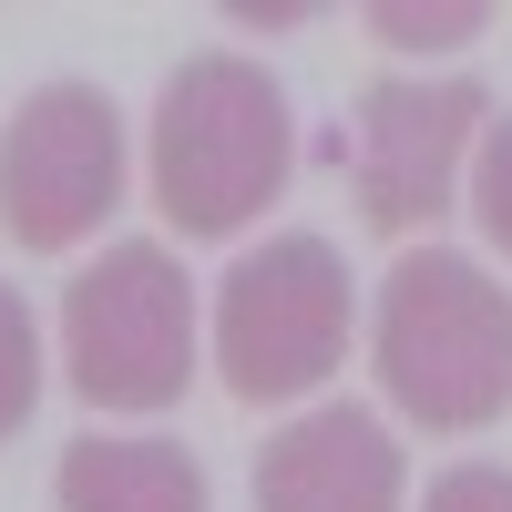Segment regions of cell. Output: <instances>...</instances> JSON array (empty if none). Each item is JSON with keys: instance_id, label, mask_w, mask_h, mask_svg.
Masks as SVG:
<instances>
[{"instance_id": "obj_4", "label": "cell", "mask_w": 512, "mask_h": 512, "mask_svg": "<svg viewBox=\"0 0 512 512\" xmlns=\"http://www.w3.org/2000/svg\"><path fill=\"white\" fill-rule=\"evenodd\" d=\"M349 256L328 236H267L246 246L216 287V369L246 410L308 400L349 359Z\"/></svg>"}, {"instance_id": "obj_9", "label": "cell", "mask_w": 512, "mask_h": 512, "mask_svg": "<svg viewBox=\"0 0 512 512\" xmlns=\"http://www.w3.org/2000/svg\"><path fill=\"white\" fill-rule=\"evenodd\" d=\"M41 410V328H31V297L0 287V441Z\"/></svg>"}, {"instance_id": "obj_6", "label": "cell", "mask_w": 512, "mask_h": 512, "mask_svg": "<svg viewBox=\"0 0 512 512\" xmlns=\"http://www.w3.org/2000/svg\"><path fill=\"white\" fill-rule=\"evenodd\" d=\"M492 123V93L472 72H441V82H410V72H379L359 93V216L379 236H420L451 216V185L472 164Z\"/></svg>"}, {"instance_id": "obj_8", "label": "cell", "mask_w": 512, "mask_h": 512, "mask_svg": "<svg viewBox=\"0 0 512 512\" xmlns=\"http://www.w3.org/2000/svg\"><path fill=\"white\" fill-rule=\"evenodd\" d=\"M52 502L62 512H205V461L154 431H134V441L82 431L52 472Z\"/></svg>"}, {"instance_id": "obj_3", "label": "cell", "mask_w": 512, "mask_h": 512, "mask_svg": "<svg viewBox=\"0 0 512 512\" xmlns=\"http://www.w3.org/2000/svg\"><path fill=\"white\" fill-rule=\"evenodd\" d=\"M62 369L93 410H175L195 379V287L175 246L123 236L62 287Z\"/></svg>"}, {"instance_id": "obj_7", "label": "cell", "mask_w": 512, "mask_h": 512, "mask_svg": "<svg viewBox=\"0 0 512 512\" xmlns=\"http://www.w3.org/2000/svg\"><path fill=\"white\" fill-rule=\"evenodd\" d=\"M256 512H400V441L359 400H318L256 451Z\"/></svg>"}, {"instance_id": "obj_12", "label": "cell", "mask_w": 512, "mask_h": 512, "mask_svg": "<svg viewBox=\"0 0 512 512\" xmlns=\"http://www.w3.org/2000/svg\"><path fill=\"white\" fill-rule=\"evenodd\" d=\"M420 512H512V472H502V461H451Z\"/></svg>"}, {"instance_id": "obj_1", "label": "cell", "mask_w": 512, "mask_h": 512, "mask_svg": "<svg viewBox=\"0 0 512 512\" xmlns=\"http://www.w3.org/2000/svg\"><path fill=\"white\" fill-rule=\"evenodd\" d=\"M369 359L400 420L420 431H492L512 410V287L461 246H410L379 277Z\"/></svg>"}, {"instance_id": "obj_11", "label": "cell", "mask_w": 512, "mask_h": 512, "mask_svg": "<svg viewBox=\"0 0 512 512\" xmlns=\"http://www.w3.org/2000/svg\"><path fill=\"white\" fill-rule=\"evenodd\" d=\"M472 216H482V236L512 256V113L482 123V144H472Z\"/></svg>"}, {"instance_id": "obj_10", "label": "cell", "mask_w": 512, "mask_h": 512, "mask_svg": "<svg viewBox=\"0 0 512 512\" xmlns=\"http://www.w3.org/2000/svg\"><path fill=\"white\" fill-rule=\"evenodd\" d=\"M379 41H400V52H461V41H482V11L472 0H451V11H420V0H379L369 11Z\"/></svg>"}, {"instance_id": "obj_5", "label": "cell", "mask_w": 512, "mask_h": 512, "mask_svg": "<svg viewBox=\"0 0 512 512\" xmlns=\"http://www.w3.org/2000/svg\"><path fill=\"white\" fill-rule=\"evenodd\" d=\"M123 205V113L103 82H41L0 123V236L31 256L82 246Z\"/></svg>"}, {"instance_id": "obj_13", "label": "cell", "mask_w": 512, "mask_h": 512, "mask_svg": "<svg viewBox=\"0 0 512 512\" xmlns=\"http://www.w3.org/2000/svg\"><path fill=\"white\" fill-rule=\"evenodd\" d=\"M226 21H236V31H297V21H308V11H267V0H236Z\"/></svg>"}, {"instance_id": "obj_2", "label": "cell", "mask_w": 512, "mask_h": 512, "mask_svg": "<svg viewBox=\"0 0 512 512\" xmlns=\"http://www.w3.org/2000/svg\"><path fill=\"white\" fill-rule=\"evenodd\" d=\"M297 164V123L267 62L246 52H195L175 62L154 103V205L175 236H236L246 216H267L287 195Z\"/></svg>"}]
</instances>
